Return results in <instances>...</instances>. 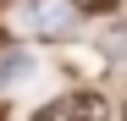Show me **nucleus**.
Returning <instances> with one entry per match:
<instances>
[{"label":"nucleus","instance_id":"obj_1","mask_svg":"<svg viewBox=\"0 0 127 121\" xmlns=\"http://www.w3.org/2000/svg\"><path fill=\"white\" fill-rule=\"evenodd\" d=\"M28 121H111V105H105V94L77 88V94L50 99V105H44V110H33Z\"/></svg>","mask_w":127,"mask_h":121},{"label":"nucleus","instance_id":"obj_2","mask_svg":"<svg viewBox=\"0 0 127 121\" xmlns=\"http://www.w3.org/2000/svg\"><path fill=\"white\" fill-rule=\"evenodd\" d=\"M17 17H22L28 28H39V33L66 28V6H61V0H22V6H17Z\"/></svg>","mask_w":127,"mask_h":121},{"label":"nucleus","instance_id":"obj_3","mask_svg":"<svg viewBox=\"0 0 127 121\" xmlns=\"http://www.w3.org/2000/svg\"><path fill=\"white\" fill-rule=\"evenodd\" d=\"M28 72H33V55H22V50H17V55H6V60H0V83H6V88H11V83H22V77H28Z\"/></svg>","mask_w":127,"mask_h":121},{"label":"nucleus","instance_id":"obj_4","mask_svg":"<svg viewBox=\"0 0 127 121\" xmlns=\"http://www.w3.org/2000/svg\"><path fill=\"white\" fill-rule=\"evenodd\" d=\"M72 6H77V11H111L116 0H72Z\"/></svg>","mask_w":127,"mask_h":121}]
</instances>
